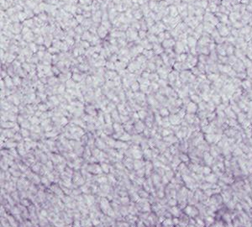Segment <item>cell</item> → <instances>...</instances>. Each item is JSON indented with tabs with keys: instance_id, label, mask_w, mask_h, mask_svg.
Masks as SVG:
<instances>
[{
	"instance_id": "47",
	"label": "cell",
	"mask_w": 252,
	"mask_h": 227,
	"mask_svg": "<svg viewBox=\"0 0 252 227\" xmlns=\"http://www.w3.org/2000/svg\"><path fill=\"white\" fill-rule=\"evenodd\" d=\"M25 17H26V15H25V14H23V13H20V14H19V18L21 19V20H24Z\"/></svg>"
},
{
	"instance_id": "14",
	"label": "cell",
	"mask_w": 252,
	"mask_h": 227,
	"mask_svg": "<svg viewBox=\"0 0 252 227\" xmlns=\"http://www.w3.org/2000/svg\"><path fill=\"white\" fill-rule=\"evenodd\" d=\"M187 110L189 114H193L197 111V105L194 103H189V104L187 105Z\"/></svg>"
},
{
	"instance_id": "5",
	"label": "cell",
	"mask_w": 252,
	"mask_h": 227,
	"mask_svg": "<svg viewBox=\"0 0 252 227\" xmlns=\"http://www.w3.org/2000/svg\"><path fill=\"white\" fill-rule=\"evenodd\" d=\"M100 207H101V209H103V211L104 212L105 214H108V212L109 211V210L112 209L110 204H109L108 200L107 199V198H103L102 199H101Z\"/></svg>"
},
{
	"instance_id": "6",
	"label": "cell",
	"mask_w": 252,
	"mask_h": 227,
	"mask_svg": "<svg viewBox=\"0 0 252 227\" xmlns=\"http://www.w3.org/2000/svg\"><path fill=\"white\" fill-rule=\"evenodd\" d=\"M204 180L208 183H213V184H216L218 181V177L215 174V173H210V174L205 176L204 178Z\"/></svg>"
},
{
	"instance_id": "22",
	"label": "cell",
	"mask_w": 252,
	"mask_h": 227,
	"mask_svg": "<svg viewBox=\"0 0 252 227\" xmlns=\"http://www.w3.org/2000/svg\"><path fill=\"white\" fill-rule=\"evenodd\" d=\"M96 145L99 149H104L105 148V143L103 140L101 139H97L96 141Z\"/></svg>"
},
{
	"instance_id": "42",
	"label": "cell",
	"mask_w": 252,
	"mask_h": 227,
	"mask_svg": "<svg viewBox=\"0 0 252 227\" xmlns=\"http://www.w3.org/2000/svg\"><path fill=\"white\" fill-rule=\"evenodd\" d=\"M32 170L34 171V172H39V171L40 170V165L39 164H35V165H34V166L32 167Z\"/></svg>"
},
{
	"instance_id": "44",
	"label": "cell",
	"mask_w": 252,
	"mask_h": 227,
	"mask_svg": "<svg viewBox=\"0 0 252 227\" xmlns=\"http://www.w3.org/2000/svg\"><path fill=\"white\" fill-rule=\"evenodd\" d=\"M238 119H239V121L240 123H242L244 120L245 119V116L243 114H239V116H238Z\"/></svg>"
},
{
	"instance_id": "55",
	"label": "cell",
	"mask_w": 252,
	"mask_h": 227,
	"mask_svg": "<svg viewBox=\"0 0 252 227\" xmlns=\"http://www.w3.org/2000/svg\"><path fill=\"white\" fill-rule=\"evenodd\" d=\"M250 189H251V191H252V181L250 182Z\"/></svg>"
},
{
	"instance_id": "52",
	"label": "cell",
	"mask_w": 252,
	"mask_h": 227,
	"mask_svg": "<svg viewBox=\"0 0 252 227\" xmlns=\"http://www.w3.org/2000/svg\"><path fill=\"white\" fill-rule=\"evenodd\" d=\"M41 214H42V215H43V216H47L46 210H45V211H44V210H42V211H41Z\"/></svg>"
},
{
	"instance_id": "12",
	"label": "cell",
	"mask_w": 252,
	"mask_h": 227,
	"mask_svg": "<svg viewBox=\"0 0 252 227\" xmlns=\"http://www.w3.org/2000/svg\"><path fill=\"white\" fill-rule=\"evenodd\" d=\"M133 165H134V169L137 171V170L141 169V168H142V167H144L145 165V162L141 161V160H139V159H136L135 161H134Z\"/></svg>"
},
{
	"instance_id": "32",
	"label": "cell",
	"mask_w": 252,
	"mask_h": 227,
	"mask_svg": "<svg viewBox=\"0 0 252 227\" xmlns=\"http://www.w3.org/2000/svg\"><path fill=\"white\" fill-rule=\"evenodd\" d=\"M30 122L31 123L32 125H37V124H39V123H40V120H39V119H38L37 117L35 116V117L30 118Z\"/></svg>"
},
{
	"instance_id": "34",
	"label": "cell",
	"mask_w": 252,
	"mask_h": 227,
	"mask_svg": "<svg viewBox=\"0 0 252 227\" xmlns=\"http://www.w3.org/2000/svg\"><path fill=\"white\" fill-rule=\"evenodd\" d=\"M97 183H106L108 181V178L106 177H99V178L97 179Z\"/></svg>"
},
{
	"instance_id": "37",
	"label": "cell",
	"mask_w": 252,
	"mask_h": 227,
	"mask_svg": "<svg viewBox=\"0 0 252 227\" xmlns=\"http://www.w3.org/2000/svg\"><path fill=\"white\" fill-rule=\"evenodd\" d=\"M33 181H34V183H36V184H39L40 183V181H41V179H40V178L36 175V174H34L33 175Z\"/></svg>"
},
{
	"instance_id": "56",
	"label": "cell",
	"mask_w": 252,
	"mask_h": 227,
	"mask_svg": "<svg viewBox=\"0 0 252 227\" xmlns=\"http://www.w3.org/2000/svg\"><path fill=\"white\" fill-rule=\"evenodd\" d=\"M250 198H251V199H252V194L250 195Z\"/></svg>"
},
{
	"instance_id": "30",
	"label": "cell",
	"mask_w": 252,
	"mask_h": 227,
	"mask_svg": "<svg viewBox=\"0 0 252 227\" xmlns=\"http://www.w3.org/2000/svg\"><path fill=\"white\" fill-rule=\"evenodd\" d=\"M114 130L116 131V132H120V131H122L123 130V127L121 125H120L119 124H118V123H115V124H114Z\"/></svg>"
},
{
	"instance_id": "38",
	"label": "cell",
	"mask_w": 252,
	"mask_h": 227,
	"mask_svg": "<svg viewBox=\"0 0 252 227\" xmlns=\"http://www.w3.org/2000/svg\"><path fill=\"white\" fill-rule=\"evenodd\" d=\"M168 204H169V205H172V206H176V205H177L178 202L176 201L175 198H172V199H170L169 201H168Z\"/></svg>"
},
{
	"instance_id": "24",
	"label": "cell",
	"mask_w": 252,
	"mask_h": 227,
	"mask_svg": "<svg viewBox=\"0 0 252 227\" xmlns=\"http://www.w3.org/2000/svg\"><path fill=\"white\" fill-rule=\"evenodd\" d=\"M141 210L143 212H149L150 211V205L148 202H145V204L142 205V209Z\"/></svg>"
},
{
	"instance_id": "26",
	"label": "cell",
	"mask_w": 252,
	"mask_h": 227,
	"mask_svg": "<svg viewBox=\"0 0 252 227\" xmlns=\"http://www.w3.org/2000/svg\"><path fill=\"white\" fill-rule=\"evenodd\" d=\"M144 156H145V158L148 159V161L152 157V151H151L150 149H145L144 151Z\"/></svg>"
},
{
	"instance_id": "1",
	"label": "cell",
	"mask_w": 252,
	"mask_h": 227,
	"mask_svg": "<svg viewBox=\"0 0 252 227\" xmlns=\"http://www.w3.org/2000/svg\"><path fill=\"white\" fill-rule=\"evenodd\" d=\"M183 212L184 214H186L187 216H189L190 218H193L195 219L196 217H198V215H200V212L198 209L194 205H191V204H188L187 205L185 208L183 209Z\"/></svg>"
},
{
	"instance_id": "50",
	"label": "cell",
	"mask_w": 252,
	"mask_h": 227,
	"mask_svg": "<svg viewBox=\"0 0 252 227\" xmlns=\"http://www.w3.org/2000/svg\"><path fill=\"white\" fill-rule=\"evenodd\" d=\"M66 85H67V87H68V88H69V86H73L74 85V83H71V81H68V82H67V83H66Z\"/></svg>"
},
{
	"instance_id": "17",
	"label": "cell",
	"mask_w": 252,
	"mask_h": 227,
	"mask_svg": "<svg viewBox=\"0 0 252 227\" xmlns=\"http://www.w3.org/2000/svg\"><path fill=\"white\" fill-rule=\"evenodd\" d=\"M114 147L118 148V149H120V148H127L128 145L124 143V141H118L115 142V145H114Z\"/></svg>"
},
{
	"instance_id": "46",
	"label": "cell",
	"mask_w": 252,
	"mask_h": 227,
	"mask_svg": "<svg viewBox=\"0 0 252 227\" xmlns=\"http://www.w3.org/2000/svg\"><path fill=\"white\" fill-rule=\"evenodd\" d=\"M73 227H82V225H81L80 221L79 220H75L74 223H73Z\"/></svg>"
},
{
	"instance_id": "2",
	"label": "cell",
	"mask_w": 252,
	"mask_h": 227,
	"mask_svg": "<svg viewBox=\"0 0 252 227\" xmlns=\"http://www.w3.org/2000/svg\"><path fill=\"white\" fill-rule=\"evenodd\" d=\"M209 204H214L215 206H219L221 205L223 203V198L221 194H218V193H215V194L212 195L211 197L209 198Z\"/></svg>"
},
{
	"instance_id": "49",
	"label": "cell",
	"mask_w": 252,
	"mask_h": 227,
	"mask_svg": "<svg viewBox=\"0 0 252 227\" xmlns=\"http://www.w3.org/2000/svg\"><path fill=\"white\" fill-rule=\"evenodd\" d=\"M22 204H23V205H28V204H29V203H28V200L27 199H23V200H22Z\"/></svg>"
},
{
	"instance_id": "13",
	"label": "cell",
	"mask_w": 252,
	"mask_h": 227,
	"mask_svg": "<svg viewBox=\"0 0 252 227\" xmlns=\"http://www.w3.org/2000/svg\"><path fill=\"white\" fill-rule=\"evenodd\" d=\"M17 151H18L19 154H20L21 156H24L25 154V149H24V144L23 142L19 143L18 145H17Z\"/></svg>"
},
{
	"instance_id": "29",
	"label": "cell",
	"mask_w": 252,
	"mask_h": 227,
	"mask_svg": "<svg viewBox=\"0 0 252 227\" xmlns=\"http://www.w3.org/2000/svg\"><path fill=\"white\" fill-rule=\"evenodd\" d=\"M101 167H102L103 172H104L105 173H108L109 170H110V168H109V166H108L107 163H102V164H101Z\"/></svg>"
},
{
	"instance_id": "15",
	"label": "cell",
	"mask_w": 252,
	"mask_h": 227,
	"mask_svg": "<svg viewBox=\"0 0 252 227\" xmlns=\"http://www.w3.org/2000/svg\"><path fill=\"white\" fill-rule=\"evenodd\" d=\"M152 167L153 165L151 164V162H146L145 165V174H147V176H149L151 172V170H152Z\"/></svg>"
},
{
	"instance_id": "11",
	"label": "cell",
	"mask_w": 252,
	"mask_h": 227,
	"mask_svg": "<svg viewBox=\"0 0 252 227\" xmlns=\"http://www.w3.org/2000/svg\"><path fill=\"white\" fill-rule=\"evenodd\" d=\"M138 147L139 146H134L132 148V154H133V156L135 159H141L142 157V152H141V151L138 149Z\"/></svg>"
},
{
	"instance_id": "39",
	"label": "cell",
	"mask_w": 252,
	"mask_h": 227,
	"mask_svg": "<svg viewBox=\"0 0 252 227\" xmlns=\"http://www.w3.org/2000/svg\"><path fill=\"white\" fill-rule=\"evenodd\" d=\"M160 114H161V116H167L169 114V111L167 110L166 109H162L161 111H160Z\"/></svg>"
},
{
	"instance_id": "10",
	"label": "cell",
	"mask_w": 252,
	"mask_h": 227,
	"mask_svg": "<svg viewBox=\"0 0 252 227\" xmlns=\"http://www.w3.org/2000/svg\"><path fill=\"white\" fill-rule=\"evenodd\" d=\"M169 119H170V123L172 124L173 125H177L178 124L181 123V117L179 115H176V114H172V116H170Z\"/></svg>"
},
{
	"instance_id": "28",
	"label": "cell",
	"mask_w": 252,
	"mask_h": 227,
	"mask_svg": "<svg viewBox=\"0 0 252 227\" xmlns=\"http://www.w3.org/2000/svg\"><path fill=\"white\" fill-rule=\"evenodd\" d=\"M137 176L139 177V178H143L144 177V174H145V167H142L141 168V169H139V170H137Z\"/></svg>"
},
{
	"instance_id": "20",
	"label": "cell",
	"mask_w": 252,
	"mask_h": 227,
	"mask_svg": "<svg viewBox=\"0 0 252 227\" xmlns=\"http://www.w3.org/2000/svg\"><path fill=\"white\" fill-rule=\"evenodd\" d=\"M179 158L181 159V162H183V163H187V162H188L190 161L189 156H187V154H185V153L181 154L180 156H179Z\"/></svg>"
},
{
	"instance_id": "7",
	"label": "cell",
	"mask_w": 252,
	"mask_h": 227,
	"mask_svg": "<svg viewBox=\"0 0 252 227\" xmlns=\"http://www.w3.org/2000/svg\"><path fill=\"white\" fill-rule=\"evenodd\" d=\"M203 160L207 166H211L213 164V162H214V157H213L211 154L208 152V151H205V152L203 153Z\"/></svg>"
},
{
	"instance_id": "54",
	"label": "cell",
	"mask_w": 252,
	"mask_h": 227,
	"mask_svg": "<svg viewBox=\"0 0 252 227\" xmlns=\"http://www.w3.org/2000/svg\"><path fill=\"white\" fill-rule=\"evenodd\" d=\"M195 227H205V226H204V225H196Z\"/></svg>"
},
{
	"instance_id": "33",
	"label": "cell",
	"mask_w": 252,
	"mask_h": 227,
	"mask_svg": "<svg viewBox=\"0 0 252 227\" xmlns=\"http://www.w3.org/2000/svg\"><path fill=\"white\" fill-rule=\"evenodd\" d=\"M17 145H18V144H17V143L16 142H13V141H8V142H7V144H6V145H5V146H6V147H8V148H15V147H16L17 146Z\"/></svg>"
},
{
	"instance_id": "43",
	"label": "cell",
	"mask_w": 252,
	"mask_h": 227,
	"mask_svg": "<svg viewBox=\"0 0 252 227\" xmlns=\"http://www.w3.org/2000/svg\"><path fill=\"white\" fill-rule=\"evenodd\" d=\"M22 137H23L22 136V135L18 134V133H15V136H13V138H15V140H17V141H21Z\"/></svg>"
},
{
	"instance_id": "25",
	"label": "cell",
	"mask_w": 252,
	"mask_h": 227,
	"mask_svg": "<svg viewBox=\"0 0 252 227\" xmlns=\"http://www.w3.org/2000/svg\"><path fill=\"white\" fill-rule=\"evenodd\" d=\"M203 174L205 175V176L210 174V173H212V168L210 167L209 166H205V167H203Z\"/></svg>"
},
{
	"instance_id": "23",
	"label": "cell",
	"mask_w": 252,
	"mask_h": 227,
	"mask_svg": "<svg viewBox=\"0 0 252 227\" xmlns=\"http://www.w3.org/2000/svg\"><path fill=\"white\" fill-rule=\"evenodd\" d=\"M162 225H163L164 226H172L173 225L172 219V218H166L164 220L163 222H162Z\"/></svg>"
},
{
	"instance_id": "19",
	"label": "cell",
	"mask_w": 252,
	"mask_h": 227,
	"mask_svg": "<svg viewBox=\"0 0 252 227\" xmlns=\"http://www.w3.org/2000/svg\"><path fill=\"white\" fill-rule=\"evenodd\" d=\"M134 128H135V130H136L137 132L139 133V132H142V131H144V130H145V125H143L141 121H139L138 123H136L135 127H134Z\"/></svg>"
},
{
	"instance_id": "4",
	"label": "cell",
	"mask_w": 252,
	"mask_h": 227,
	"mask_svg": "<svg viewBox=\"0 0 252 227\" xmlns=\"http://www.w3.org/2000/svg\"><path fill=\"white\" fill-rule=\"evenodd\" d=\"M88 172H91L92 174L102 173V172H103L101 166H99V165H97L96 163H92L91 165H89L88 167Z\"/></svg>"
},
{
	"instance_id": "21",
	"label": "cell",
	"mask_w": 252,
	"mask_h": 227,
	"mask_svg": "<svg viewBox=\"0 0 252 227\" xmlns=\"http://www.w3.org/2000/svg\"><path fill=\"white\" fill-rule=\"evenodd\" d=\"M7 218H8V223H9V225L11 226H12V227H18V224H17L16 220H15V218H13V216H10V215H8Z\"/></svg>"
},
{
	"instance_id": "18",
	"label": "cell",
	"mask_w": 252,
	"mask_h": 227,
	"mask_svg": "<svg viewBox=\"0 0 252 227\" xmlns=\"http://www.w3.org/2000/svg\"><path fill=\"white\" fill-rule=\"evenodd\" d=\"M119 141H130L131 140V136H130V134L127 133V132H124L122 134V136L119 137Z\"/></svg>"
},
{
	"instance_id": "9",
	"label": "cell",
	"mask_w": 252,
	"mask_h": 227,
	"mask_svg": "<svg viewBox=\"0 0 252 227\" xmlns=\"http://www.w3.org/2000/svg\"><path fill=\"white\" fill-rule=\"evenodd\" d=\"M203 220H204V225H205V227H211V225H214L215 223V221H216V219L214 217L209 216V215H207Z\"/></svg>"
},
{
	"instance_id": "51",
	"label": "cell",
	"mask_w": 252,
	"mask_h": 227,
	"mask_svg": "<svg viewBox=\"0 0 252 227\" xmlns=\"http://www.w3.org/2000/svg\"><path fill=\"white\" fill-rule=\"evenodd\" d=\"M121 119H124V120H123V122H126V121H127V119H129V117H124V118H123V116H121Z\"/></svg>"
},
{
	"instance_id": "41",
	"label": "cell",
	"mask_w": 252,
	"mask_h": 227,
	"mask_svg": "<svg viewBox=\"0 0 252 227\" xmlns=\"http://www.w3.org/2000/svg\"><path fill=\"white\" fill-rule=\"evenodd\" d=\"M139 196L142 197V198H148L149 197V194H148L147 191H142L141 190V191L139 192Z\"/></svg>"
},
{
	"instance_id": "57",
	"label": "cell",
	"mask_w": 252,
	"mask_h": 227,
	"mask_svg": "<svg viewBox=\"0 0 252 227\" xmlns=\"http://www.w3.org/2000/svg\"><path fill=\"white\" fill-rule=\"evenodd\" d=\"M248 227H252V225H250V226H248Z\"/></svg>"
},
{
	"instance_id": "3",
	"label": "cell",
	"mask_w": 252,
	"mask_h": 227,
	"mask_svg": "<svg viewBox=\"0 0 252 227\" xmlns=\"http://www.w3.org/2000/svg\"><path fill=\"white\" fill-rule=\"evenodd\" d=\"M220 137L221 136L215 135L214 133H210V134H206L204 136V140L208 144H213V143H217L218 141H220Z\"/></svg>"
},
{
	"instance_id": "45",
	"label": "cell",
	"mask_w": 252,
	"mask_h": 227,
	"mask_svg": "<svg viewBox=\"0 0 252 227\" xmlns=\"http://www.w3.org/2000/svg\"><path fill=\"white\" fill-rule=\"evenodd\" d=\"M46 166L48 167V169H50V170L53 169V163H52V162L48 161V162H46Z\"/></svg>"
},
{
	"instance_id": "31",
	"label": "cell",
	"mask_w": 252,
	"mask_h": 227,
	"mask_svg": "<svg viewBox=\"0 0 252 227\" xmlns=\"http://www.w3.org/2000/svg\"><path fill=\"white\" fill-rule=\"evenodd\" d=\"M15 125H16L13 124V123H12V122H7V123H4V124L2 125L3 127H4V128H7V129H8V128H13V127H15Z\"/></svg>"
},
{
	"instance_id": "35",
	"label": "cell",
	"mask_w": 252,
	"mask_h": 227,
	"mask_svg": "<svg viewBox=\"0 0 252 227\" xmlns=\"http://www.w3.org/2000/svg\"><path fill=\"white\" fill-rule=\"evenodd\" d=\"M41 182H42V183L44 185H46V186H49L50 184V181L48 179V178H46V177L41 178Z\"/></svg>"
},
{
	"instance_id": "27",
	"label": "cell",
	"mask_w": 252,
	"mask_h": 227,
	"mask_svg": "<svg viewBox=\"0 0 252 227\" xmlns=\"http://www.w3.org/2000/svg\"><path fill=\"white\" fill-rule=\"evenodd\" d=\"M21 135H22V136L24 137V138H29L30 136V132L27 130V129L23 128L21 130Z\"/></svg>"
},
{
	"instance_id": "40",
	"label": "cell",
	"mask_w": 252,
	"mask_h": 227,
	"mask_svg": "<svg viewBox=\"0 0 252 227\" xmlns=\"http://www.w3.org/2000/svg\"><path fill=\"white\" fill-rule=\"evenodd\" d=\"M171 134H172V131L167 130V129H165V130H163V131H162V136H165V137L170 136Z\"/></svg>"
},
{
	"instance_id": "48",
	"label": "cell",
	"mask_w": 252,
	"mask_h": 227,
	"mask_svg": "<svg viewBox=\"0 0 252 227\" xmlns=\"http://www.w3.org/2000/svg\"><path fill=\"white\" fill-rule=\"evenodd\" d=\"M132 88L134 89V90H136V89H138L139 88V84L138 83H134L133 87H132Z\"/></svg>"
},
{
	"instance_id": "36",
	"label": "cell",
	"mask_w": 252,
	"mask_h": 227,
	"mask_svg": "<svg viewBox=\"0 0 252 227\" xmlns=\"http://www.w3.org/2000/svg\"><path fill=\"white\" fill-rule=\"evenodd\" d=\"M21 126L24 129H28V128H30V122L28 121V120H24L23 122H22V124H21Z\"/></svg>"
},
{
	"instance_id": "16",
	"label": "cell",
	"mask_w": 252,
	"mask_h": 227,
	"mask_svg": "<svg viewBox=\"0 0 252 227\" xmlns=\"http://www.w3.org/2000/svg\"><path fill=\"white\" fill-rule=\"evenodd\" d=\"M177 141H178V138H176V137L174 136H172V135L164 137V141H166V142L176 143V142H177Z\"/></svg>"
},
{
	"instance_id": "8",
	"label": "cell",
	"mask_w": 252,
	"mask_h": 227,
	"mask_svg": "<svg viewBox=\"0 0 252 227\" xmlns=\"http://www.w3.org/2000/svg\"><path fill=\"white\" fill-rule=\"evenodd\" d=\"M169 212H170V214L172 215V216L176 217V218H179L180 215H181V209L178 206H172V208L169 209Z\"/></svg>"
},
{
	"instance_id": "53",
	"label": "cell",
	"mask_w": 252,
	"mask_h": 227,
	"mask_svg": "<svg viewBox=\"0 0 252 227\" xmlns=\"http://www.w3.org/2000/svg\"><path fill=\"white\" fill-rule=\"evenodd\" d=\"M78 193H82V190H80V191H78ZM72 193H73V194H75V193H77V190H74V191L72 192Z\"/></svg>"
}]
</instances>
